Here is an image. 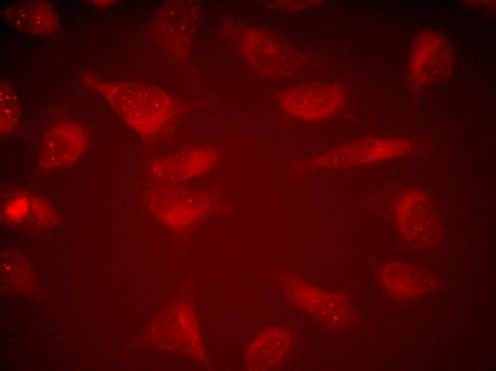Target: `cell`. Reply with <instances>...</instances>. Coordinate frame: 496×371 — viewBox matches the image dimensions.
Wrapping results in <instances>:
<instances>
[{"mask_svg":"<svg viewBox=\"0 0 496 371\" xmlns=\"http://www.w3.org/2000/svg\"><path fill=\"white\" fill-rule=\"evenodd\" d=\"M293 341L291 332L282 327L261 331L246 350L247 367L252 370L277 368L290 352Z\"/></svg>","mask_w":496,"mask_h":371,"instance_id":"13","label":"cell"},{"mask_svg":"<svg viewBox=\"0 0 496 371\" xmlns=\"http://www.w3.org/2000/svg\"><path fill=\"white\" fill-rule=\"evenodd\" d=\"M81 82L100 94L124 122L142 136H157L171 128L179 118L176 102L156 86L91 76H84Z\"/></svg>","mask_w":496,"mask_h":371,"instance_id":"1","label":"cell"},{"mask_svg":"<svg viewBox=\"0 0 496 371\" xmlns=\"http://www.w3.org/2000/svg\"><path fill=\"white\" fill-rule=\"evenodd\" d=\"M187 8L168 7L158 19L155 32L159 43L170 52L176 53L187 47L195 21L192 10Z\"/></svg>","mask_w":496,"mask_h":371,"instance_id":"15","label":"cell"},{"mask_svg":"<svg viewBox=\"0 0 496 371\" xmlns=\"http://www.w3.org/2000/svg\"><path fill=\"white\" fill-rule=\"evenodd\" d=\"M408 150V146L401 141L366 138L321 154L311 163L317 168H345L391 158Z\"/></svg>","mask_w":496,"mask_h":371,"instance_id":"10","label":"cell"},{"mask_svg":"<svg viewBox=\"0 0 496 371\" xmlns=\"http://www.w3.org/2000/svg\"><path fill=\"white\" fill-rule=\"evenodd\" d=\"M157 320L159 340L175 352L197 357L204 355V347L195 314L186 303L176 301L167 306Z\"/></svg>","mask_w":496,"mask_h":371,"instance_id":"9","label":"cell"},{"mask_svg":"<svg viewBox=\"0 0 496 371\" xmlns=\"http://www.w3.org/2000/svg\"><path fill=\"white\" fill-rule=\"evenodd\" d=\"M147 209L164 225L185 229L205 219L219 208L212 193L182 185L157 186L143 195Z\"/></svg>","mask_w":496,"mask_h":371,"instance_id":"2","label":"cell"},{"mask_svg":"<svg viewBox=\"0 0 496 371\" xmlns=\"http://www.w3.org/2000/svg\"><path fill=\"white\" fill-rule=\"evenodd\" d=\"M219 156L215 148H188L154 160L150 172L157 186L182 185L210 173Z\"/></svg>","mask_w":496,"mask_h":371,"instance_id":"7","label":"cell"},{"mask_svg":"<svg viewBox=\"0 0 496 371\" xmlns=\"http://www.w3.org/2000/svg\"><path fill=\"white\" fill-rule=\"evenodd\" d=\"M88 143L87 133L79 124L73 122L57 124L43 136L39 165L46 172L67 168L84 154Z\"/></svg>","mask_w":496,"mask_h":371,"instance_id":"11","label":"cell"},{"mask_svg":"<svg viewBox=\"0 0 496 371\" xmlns=\"http://www.w3.org/2000/svg\"><path fill=\"white\" fill-rule=\"evenodd\" d=\"M238 48L247 61L267 76L288 75L296 71L301 61L296 51L269 33L248 27L237 36Z\"/></svg>","mask_w":496,"mask_h":371,"instance_id":"6","label":"cell"},{"mask_svg":"<svg viewBox=\"0 0 496 371\" xmlns=\"http://www.w3.org/2000/svg\"><path fill=\"white\" fill-rule=\"evenodd\" d=\"M2 16L9 24L32 36L52 34L60 26L57 11L45 1L24 0L11 3L4 9Z\"/></svg>","mask_w":496,"mask_h":371,"instance_id":"12","label":"cell"},{"mask_svg":"<svg viewBox=\"0 0 496 371\" xmlns=\"http://www.w3.org/2000/svg\"><path fill=\"white\" fill-rule=\"evenodd\" d=\"M395 216L401 235L413 247H431L440 238V216L423 191L412 190L403 194L397 202Z\"/></svg>","mask_w":496,"mask_h":371,"instance_id":"5","label":"cell"},{"mask_svg":"<svg viewBox=\"0 0 496 371\" xmlns=\"http://www.w3.org/2000/svg\"><path fill=\"white\" fill-rule=\"evenodd\" d=\"M282 284L287 299L321 323L334 328H345L353 322L356 311L345 296L295 277H285Z\"/></svg>","mask_w":496,"mask_h":371,"instance_id":"3","label":"cell"},{"mask_svg":"<svg viewBox=\"0 0 496 371\" xmlns=\"http://www.w3.org/2000/svg\"><path fill=\"white\" fill-rule=\"evenodd\" d=\"M0 131L3 136L10 135L16 128L21 116L19 96L6 81L0 83Z\"/></svg>","mask_w":496,"mask_h":371,"instance_id":"16","label":"cell"},{"mask_svg":"<svg viewBox=\"0 0 496 371\" xmlns=\"http://www.w3.org/2000/svg\"><path fill=\"white\" fill-rule=\"evenodd\" d=\"M378 279L389 295L401 299L420 297L430 290L434 284L433 277L428 270L401 262L386 264L379 272Z\"/></svg>","mask_w":496,"mask_h":371,"instance_id":"14","label":"cell"},{"mask_svg":"<svg viewBox=\"0 0 496 371\" xmlns=\"http://www.w3.org/2000/svg\"><path fill=\"white\" fill-rule=\"evenodd\" d=\"M453 65V52L442 36L432 31L418 35L409 59L410 77L424 86L445 79Z\"/></svg>","mask_w":496,"mask_h":371,"instance_id":"8","label":"cell"},{"mask_svg":"<svg viewBox=\"0 0 496 371\" xmlns=\"http://www.w3.org/2000/svg\"><path fill=\"white\" fill-rule=\"evenodd\" d=\"M278 101L290 117L304 122H317L340 111L344 106L345 96L337 84L309 82L283 90Z\"/></svg>","mask_w":496,"mask_h":371,"instance_id":"4","label":"cell"}]
</instances>
